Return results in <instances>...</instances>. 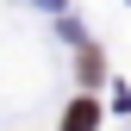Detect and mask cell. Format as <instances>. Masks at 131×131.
<instances>
[{"instance_id":"1","label":"cell","mask_w":131,"mask_h":131,"mask_svg":"<svg viewBox=\"0 0 131 131\" xmlns=\"http://www.w3.org/2000/svg\"><path fill=\"white\" fill-rule=\"evenodd\" d=\"M62 125H69V131H88V125H100V106H94V100H75Z\"/></svg>"}]
</instances>
